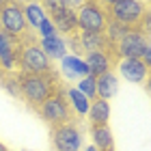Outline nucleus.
<instances>
[{
	"label": "nucleus",
	"instance_id": "obj_1",
	"mask_svg": "<svg viewBox=\"0 0 151 151\" xmlns=\"http://www.w3.org/2000/svg\"><path fill=\"white\" fill-rule=\"evenodd\" d=\"M17 86H19V99L26 101L32 110H39L47 99L60 88L58 73L47 71V73H15Z\"/></svg>",
	"mask_w": 151,
	"mask_h": 151
},
{
	"label": "nucleus",
	"instance_id": "obj_5",
	"mask_svg": "<svg viewBox=\"0 0 151 151\" xmlns=\"http://www.w3.org/2000/svg\"><path fill=\"white\" fill-rule=\"evenodd\" d=\"M76 15H78V30H82V32H104L108 26V15L104 11V2L86 0L76 11Z\"/></svg>",
	"mask_w": 151,
	"mask_h": 151
},
{
	"label": "nucleus",
	"instance_id": "obj_9",
	"mask_svg": "<svg viewBox=\"0 0 151 151\" xmlns=\"http://www.w3.org/2000/svg\"><path fill=\"white\" fill-rule=\"evenodd\" d=\"M149 47V39L140 30H127L114 43V56L119 58H142L145 50Z\"/></svg>",
	"mask_w": 151,
	"mask_h": 151
},
{
	"label": "nucleus",
	"instance_id": "obj_12",
	"mask_svg": "<svg viewBox=\"0 0 151 151\" xmlns=\"http://www.w3.org/2000/svg\"><path fill=\"white\" fill-rule=\"evenodd\" d=\"M84 63L88 67V73H91L93 78H97V76H101V73L110 71L112 63L116 65V60L108 52H93V54H86L84 56Z\"/></svg>",
	"mask_w": 151,
	"mask_h": 151
},
{
	"label": "nucleus",
	"instance_id": "obj_11",
	"mask_svg": "<svg viewBox=\"0 0 151 151\" xmlns=\"http://www.w3.org/2000/svg\"><path fill=\"white\" fill-rule=\"evenodd\" d=\"M116 67H119V73L132 84H145L149 76V69L142 63V58H119Z\"/></svg>",
	"mask_w": 151,
	"mask_h": 151
},
{
	"label": "nucleus",
	"instance_id": "obj_27",
	"mask_svg": "<svg viewBox=\"0 0 151 151\" xmlns=\"http://www.w3.org/2000/svg\"><path fill=\"white\" fill-rule=\"evenodd\" d=\"M22 151H28V149H22Z\"/></svg>",
	"mask_w": 151,
	"mask_h": 151
},
{
	"label": "nucleus",
	"instance_id": "obj_24",
	"mask_svg": "<svg viewBox=\"0 0 151 151\" xmlns=\"http://www.w3.org/2000/svg\"><path fill=\"white\" fill-rule=\"evenodd\" d=\"M145 86H147V91H149V95H151V73L147 76V80H145Z\"/></svg>",
	"mask_w": 151,
	"mask_h": 151
},
{
	"label": "nucleus",
	"instance_id": "obj_3",
	"mask_svg": "<svg viewBox=\"0 0 151 151\" xmlns=\"http://www.w3.org/2000/svg\"><path fill=\"white\" fill-rule=\"evenodd\" d=\"M147 4L140 0H114L104 2V11L108 15V22H114L127 30H138L140 19L145 15Z\"/></svg>",
	"mask_w": 151,
	"mask_h": 151
},
{
	"label": "nucleus",
	"instance_id": "obj_21",
	"mask_svg": "<svg viewBox=\"0 0 151 151\" xmlns=\"http://www.w3.org/2000/svg\"><path fill=\"white\" fill-rule=\"evenodd\" d=\"M138 30H140L147 39H151V6H149V4H147V9H145V15H142V19H140Z\"/></svg>",
	"mask_w": 151,
	"mask_h": 151
},
{
	"label": "nucleus",
	"instance_id": "obj_20",
	"mask_svg": "<svg viewBox=\"0 0 151 151\" xmlns=\"http://www.w3.org/2000/svg\"><path fill=\"white\" fill-rule=\"evenodd\" d=\"M76 88H78L82 95H86L91 101L97 97V91H95V78H93V76H86V78L78 80V86H76Z\"/></svg>",
	"mask_w": 151,
	"mask_h": 151
},
{
	"label": "nucleus",
	"instance_id": "obj_16",
	"mask_svg": "<svg viewBox=\"0 0 151 151\" xmlns=\"http://www.w3.org/2000/svg\"><path fill=\"white\" fill-rule=\"evenodd\" d=\"M91 136H93V147L97 151H114L112 132L108 125H91Z\"/></svg>",
	"mask_w": 151,
	"mask_h": 151
},
{
	"label": "nucleus",
	"instance_id": "obj_7",
	"mask_svg": "<svg viewBox=\"0 0 151 151\" xmlns=\"http://www.w3.org/2000/svg\"><path fill=\"white\" fill-rule=\"evenodd\" d=\"M50 11V22L54 24V28L65 32V35H76L78 32V15H76V11L67 6L65 0H58V2H45L43 11Z\"/></svg>",
	"mask_w": 151,
	"mask_h": 151
},
{
	"label": "nucleus",
	"instance_id": "obj_14",
	"mask_svg": "<svg viewBox=\"0 0 151 151\" xmlns=\"http://www.w3.org/2000/svg\"><path fill=\"white\" fill-rule=\"evenodd\" d=\"M60 73H63L65 78H69V80H76V78L82 80V78H86V76H91L84 58H80V56H65L60 60Z\"/></svg>",
	"mask_w": 151,
	"mask_h": 151
},
{
	"label": "nucleus",
	"instance_id": "obj_26",
	"mask_svg": "<svg viewBox=\"0 0 151 151\" xmlns=\"http://www.w3.org/2000/svg\"><path fill=\"white\" fill-rule=\"evenodd\" d=\"M0 151H9V149H6V147L2 145V142H0Z\"/></svg>",
	"mask_w": 151,
	"mask_h": 151
},
{
	"label": "nucleus",
	"instance_id": "obj_19",
	"mask_svg": "<svg viewBox=\"0 0 151 151\" xmlns=\"http://www.w3.org/2000/svg\"><path fill=\"white\" fill-rule=\"evenodd\" d=\"M24 17H26L28 28H37V30H39L41 22H43L47 15H45V11H43V4L28 2V4H24Z\"/></svg>",
	"mask_w": 151,
	"mask_h": 151
},
{
	"label": "nucleus",
	"instance_id": "obj_4",
	"mask_svg": "<svg viewBox=\"0 0 151 151\" xmlns=\"http://www.w3.org/2000/svg\"><path fill=\"white\" fill-rule=\"evenodd\" d=\"M37 112L50 127H58V125H65V123H71L73 116H76L71 106H69V101H67V95H65L63 86H60Z\"/></svg>",
	"mask_w": 151,
	"mask_h": 151
},
{
	"label": "nucleus",
	"instance_id": "obj_23",
	"mask_svg": "<svg viewBox=\"0 0 151 151\" xmlns=\"http://www.w3.org/2000/svg\"><path fill=\"white\" fill-rule=\"evenodd\" d=\"M142 63L147 65V69H149V73H151V43H149V47L145 50V54H142Z\"/></svg>",
	"mask_w": 151,
	"mask_h": 151
},
{
	"label": "nucleus",
	"instance_id": "obj_2",
	"mask_svg": "<svg viewBox=\"0 0 151 151\" xmlns=\"http://www.w3.org/2000/svg\"><path fill=\"white\" fill-rule=\"evenodd\" d=\"M17 67H19V73H47V71H52V60L45 56V52L32 39V35H24L19 39Z\"/></svg>",
	"mask_w": 151,
	"mask_h": 151
},
{
	"label": "nucleus",
	"instance_id": "obj_25",
	"mask_svg": "<svg viewBox=\"0 0 151 151\" xmlns=\"http://www.w3.org/2000/svg\"><path fill=\"white\" fill-rule=\"evenodd\" d=\"M84 151H97V149H95V147H93V145H91V147H86V149H84Z\"/></svg>",
	"mask_w": 151,
	"mask_h": 151
},
{
	"label": "nucleus",
	"instance_id": "obj_15",
	"mask_svg": "<svg viewBox=\"0 0 151 151\" xmlns=\"http://www.w3.org/2000/svg\"><path fill=\"white\" fill-rule=\"evenodd\" d=\"M116 88H119V80H116V73L112 69L95 78V91H97V97L99 99H106L108 101L110 97H114Z\"/></svg>",
	"mask_w": 151,
	"mask_h": 151
},
{
	"label": "nucleus",
	"instance_id": "obj_17",
	"mask_svg": "<svg viewBox=\"0 0 151 151\" xmlns=\"http://www.w3.org/2000/svg\"><path fill=\"white\" fill-rule=\"evenodd\" d=\"M88 119H91V125H108V119H110V104L106 99L95 97L91 101V108H88Z\"/></svg>",
	"mask_w": 151,
	"mask_h": 151
},
{
	"label": "nucleus",
	"instance_id": "obj_8",
	"mask_svg": "<svg viewBox=\"0 0 151 151\" xmlns=\"http://www.w3.org/2000/svg\"><path fill=\"white\" fill-rule=\"evenodd\" d=\"M84 136L78 123H65V125L52 127V149L54 151H80Z\"/></svg>",
	"mask_w": 151,
	"mask_h": 151
},
{
	"label": "nucleus",
	"instance_id": "obj_6",
	"mask_svg": "<svg viewBox=\"0 0 151 151\" xmlns=\"http://www.w3.org/2000/svg\"><path fill=\"white\" fill-rule=\"evenodd\" d=\"M0 28L6 30L15 39H22L24 35H28L30 28L26 24L22 2H2V6H0Z\"/></svg>",
	"mask_w": 151,
	"mask_h": 151
},
{
	"label": "nucleus",
	"instance_id": "obj_18",
	"mask_svg": "<svg viewBox=\"0 0 151 151\" xmlns=\"http://www.w3.org/2000/svg\"><path fill=\"white\" fill-rule=\"evenodd\" d=\"M65 95H67V101H69V106H71L73 114H80V116L88 114L91 99H88L86 95H82L78 88H69V91H65Z\"/></svg>",
	"mask_w": 151,
	"mask_h": 151
},
{
	"label": "nucleus",
	"instance_id": "obj_13",
	"mask_svg": "<svg viewBox=\"0 0 151 151\" xmlns=\"http://www.w3.org/2000/svg\"><path fill=\"white\" fill-rule=\"evenodd\" d=\"M39 45H41V50L45 52V56L47 58H56V60H63L67 56V41L63 39L56 32V35H50V37H43L39 41Z\"/></svg>",
	"mask_w": 151,
	"mask_h": 151
},
{
	"label": "nucleus",
	"instance_id": "obj_10",
	"mask_svg": "<svg viewBox=\"0 0 151 151\" xmlns=\"http://www.w3.org/2000/svg\"><path fill=\"white\" fill-rule=\"evenodd\" d=\"M17 50L19 39L11 37L6 30L0 28V76H9L17 67Z\"/></svg>",
	"mask_w": 151,
	"mask_h": 151
},
{
	"label": "nucleus",
	"instance_id": "obj_22",
	"mask_svg": "<svg viewBox=\"0 0 151 151\" xmlns=\"http://www.w3.org/2000/svg\"><path fill=\"white\" fill-rule=\"evenodd\" d=\"M39 35H41V39H43V37H50V35H56V28H54V24L50 22V17H45L43 22H41Z\"/></svg>",
	"mask_w": 151,
	"mask_h": 151
}]
</instances>
